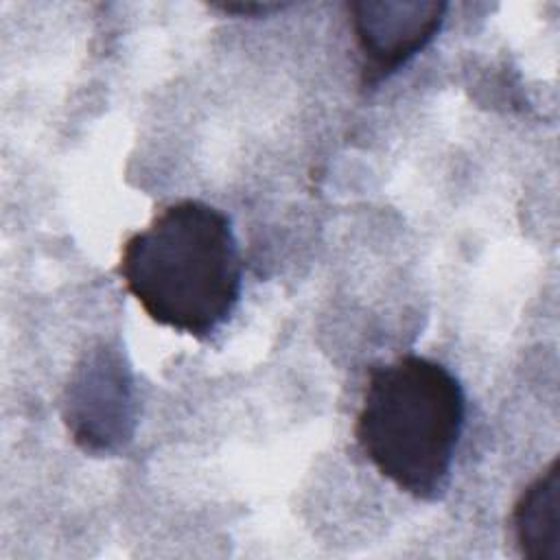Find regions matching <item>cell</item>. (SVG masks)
Wrapping results in <instances>:
<instances>
[{
  "label": "cell",
  "instance_id": "6da1fadb",
  "mask_svg": "<svg viewBox=\"0 0 560 560\" xmlns=\"http://www.w3.org/2000/svg\"><path fill=\"white\" fill-rule=\"evenodd\" d=\"M118 273L155 324L195 339H208L230 319L243 287L232 221L199 199L164 206L127 236Z\"/></svg>",
  "mask_w": 560,
  "mask_h": 560
},
{
  "label": "cell",
  "instance_id": "7a4b0ae2",
  "mask_svg": "<svg viewBox=\"0 0 560 560\" xmlns=\"http://www.w3.org/2000/svg\"><path fill=\"white\" fill-rule=\"evenodd\" d=\"M466 398L440 361L402 354L370 370L354 438L365 459L400 492L438 501L451 481Z\"/></svg>",
  "mask_w": 560,
  "mask_h": 560
},
{
  "label": "cell",
  "instance_id": "3957f363",
  "mask_svg": "<svg viewBox=\"0 0 560 560\" xmlns=\"http://www.w3.org/2000/svg\"><path fill=\"white\" fill-rule=\"evenodd\" d=\"M446 2H350V22L363 57L361 83L376 85L424 50L446 20Z\"/></svg>",
  "mask_w": 560,
  "mask_h": 560
},
{
  "label": "cell",
  "instance_id": "277c9868",
  "mask_svg": "<svg viewBox=\"0 0 560 560\" xmlns=\"http://www.w3.org/2000/svg\"><path fill=\"white\" fill-rule=\"evenodd\" d=\"M129 370L116 354L98 352L85 361L68 387L63 418L74 440L88 451H112L129 438Z\"/></svg>",
  "mask_w": 560,
  "mask_h": 560
},
{
  "label": "cell",
  "instance_id": "5b68a950",
  "mask_svg": "<svg viewBox=\"0 0 560 560\" xmlns=\"http://www.w3.org/2000/svg\"><path fill=\"white\" fill-rule=\"evenodd\" d=\"M518 551L529 560H560V462L549 466L518 494L512 508Z\"/></svg>",
  "mask_w": 560,
  "mask_h": 560
},
{
  "label": "cell",
  "instance_id": "8992f818",
  "mask_svg": "<svg viewBox=\"0 0 560 560\" xmlns=\"http://www.w3.org/2000/svg\"><path fill=\"white\" fill-rule=\"evenodd\" d=\"M287 4L280 2H228V4H214V9L232 15H245V18H260L269 15L273 11H282Z\"/></svg>",
  "mask_w": 560,
  "mask_h": 560
}]
</instances>
